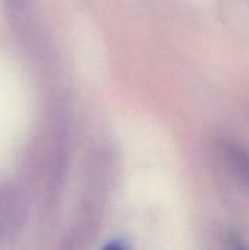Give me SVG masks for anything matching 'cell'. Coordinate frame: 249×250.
<instances>
[{
  "instance_id": "6da1fadb",
  "label": "cell",
  "mask_w": 249,
  "mask_h": 250,
  "mask_svg": "<svg viewBox=\"0 0 249 250\" xmlns=\"http://www.w3.org/2000/svg\"><path fill=\"white\" fill-rule=\"evenodd\" d=\"M222 155L235 177H238L241 183L249 188V152L241 146H236L235 144H223Z\"/></svg>"
}]
</instances>
